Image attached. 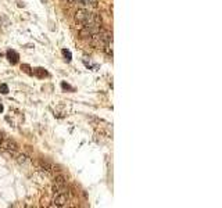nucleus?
<instances>
[{
  "mask_svg": "<svg viewBox=\"0 0 222 208\" xmlns=\"http://www.w3.org/2000/svg\"><path fill=\"white\" fill-rule=\"evenodd\" d=\"M0 147H2V150L8 151L10 154H15V151L18 150V145L11 139H3L0 143Z\"/></svg>",
  "mask_w": 222,
  "mask_h": 208,
  "instance_id": "f257e3e1",
  "label": "nucleus"
},
{
  "mask_svg": "<svg viewBox=\"0 0 222 208\" xmlns=\"http://www.w3.org/2000/svg\"><path fill=\"white\" fill-rule=\"evenodd\" d=\"M53 207H64L68 203V191L67 193H57L53 198Z\"/></svg>",
  "mask_w": 222,
  "mask_h": 208,
  "instance_id": "f03ea898",
  "label": "nucleus"
},
{
  "mask_svg": "<svg viewBox=\"0 0 222 208\" xmlns=\"http://www.w3.org/2000/svg\"><path fill=\"white\" fill-rule=\"evenodd\" d=\"M90 18V13L83 10V8H81V10H78L75 13V21L78 22V24H81L82 27L88 22V20Z\"/></svg>",
  "mask_w": 222,
  "mask_h": 208,
  "instance_id": "7ed1b4c3",
  "label": "nucleus"
},
{
  "mask_svg": "<svg viewBox=\"0 0 222 208\" xmlns=\"http://www.w3.org/2000/svg\"><path fill=\"white\" fill-rule=\"evenodd\" d=\"M6 56H7L8 61H10L11 64H17L18 63V58H20V54L15 52V50H13V49H8L7 53H6Z\"/></svg>",
  "mask_w": 222,
  "mask_h": 208,
  "instance_id": "20e7f679",
  "label": "nucleus"
},
{
  "mask_svg": "<svg viewBox=\"0 0 222 208\" xmlns=\"http://www.w3.org/2000/svg\"><path fill=\"white\" fill-rule=\"evenodd\" d=\"M32 75L38 76V78H44V76H49V74L44 71V68H35L32 71Z\"/></svg>",
  "mask_w": 222,
  "mask_h": 208,
  "instance_id": "39448f33",
  "label": "nucleus"
},
{
  "mask_svg": "<svg viewBox=\"0 0 222 208\" xmlns=\"http://www.w3.org/2000/svg\"><path fill=\"white\" fill-rule=\"evenodd\" d=\"M61 53H63V56H64V60H65L67 63H70L71 60H72V53H71L68 49H63V50H61Z\"/></svg>",
  "mask_w": 222,
  "mask_h": 208,
  "instance_id": "423d86ee",
  "label": "nucleus"
},
{
  "mask_svg": "<svg viewBox=\"0 0 222 208\" xmlns=\"http://www.w3.org/2000/svg\"><path fill=\"white\" fill-rule=\"evenodd\" d=\"M17 162L18 164H21V165H24V164H27V161H28V157L25 155V154H18L17 155Z\"/></svg>",
  "mask_w": 222,
  "mask_h": 208,
  "instance_id": "0eeeda50",
  "label": "nucleus"
},
{
  "mask_svg": "<svg viewBox=\"0 0 222 208\" xmlns=\"http://www.w3.org/2000/svg\"><path fill=\"white\" fill-rule=\"evenodd\" d=\"M61 88H63V90H68V92H74V90H75V89H74L71 85H68L67 82H61Z\"/></svg>",
  "mask_w": 222,
  "mask_h": 208,
  "instance_id": "6e6552de",
  "label": "nucleus"
},
{
  "mask_svg": "<svg viewBox=\"0 0 222 208\" xmlns=\"http://www.w3.org/2000/svg\"><path fill=\"white\" fill-rule=\"evenodd\" d=\"M83 64H85V67H88V68H92V69H97V68H99L97 64H92V63L86 61V60H83Z\"/></svg>",
  "mask_w": 222,
  "mask_h": 208,
  "instance_id": "1a4fd4ad",
  "label": "nucleus"
},
{
  "mask_svg": "<svg viewBox=\"0 0 222 208\" xmlns=\"http://www.w3.org/2000/svg\"><path fill=\"white\" fill-rule=\"evenodd\" d=\"M0 92H2L3 94H7L8 93V86L4 85V83H2V85H0Z\"/></svg>",
  "mask_w": 222,
  "mask_h": 208,
  "instance_id": "9d476101",
  "label": "nucleus"
},
{
  "mask_svg": "<svg viewBox=\"0 0 222 208\" xmlns=\"http://www.w3.org/2000/svg\"><path fill=\"white\" fill-rule=\"evenodd\" d=\"M22 69H24V71L27 72V74H32V72L29 71V67H28L27 64H24V65H22Z\"/></svg>",
  "mask_w": 222,
  "mask_h": 208,
  "instance_id": "9b49d317",
  "label": "nucleus"
},
{
  "mask_svg": "<svg viewBox=\"0 0 222 208\" xmlns=\"http://www.w3.org/2000/svg\"><path fill=\"white\" fill-rule=\"evenodd\" d=\"M79 2H81L82 4H89V2H90V0H79Z\"/></svg>",
  "mask_w": 222,
  "mask_h": 208,
  "instance_id": "f8f14e48",
  "label": "nucleus"
},
{
  "mask_svg": "<svg viewBox=\"0 0 222 208\" xmlns=\"http://www.w3.org/2000/svg\"><path fill=\"white\" fill-rule=\"evenodd\" d=\"M3 139H4V135H3V132H0V143H2Z\"/></svg>",
  "mask_w": 222,
  "mask_h": 208,
  "instance_id": "ddd939ff",
  "label": "nucleus"
},
{
  "mask_svg": "<svg viewBox=\"0 0 222 208\" xmlns=\"http://www.w3.org/2000/svg\"><path fill=\"white\" fill-rule=\"evenodd\" d=\"M3 111H4V107H3V105H2V104H0V114H2V113H3Z\"/></svg>",
  "mask_w": 222,
  "mask_h": 208,
  "instance_id": "4468645a",
  "label": "nucleus"
},
{
  "mask_svg": "<svg viewBox=\"0 0 222 208\" xmlns=\"http://www.w3.org/2000/svg\"><path fill=\"white\" fill-rule=\"evenodd\" d=\"M70 3H75V2H78V0H68Z\"/></svg>",
  "mask_w": 222,
  "mask_h": 208,
  "instance_id": "2eb2a0df",
  "label": "nucleus"
},
{
  "mask_svg": "<svg viewBox=\"0 0 222 208\" xmlns=\"http://www.w3.org/2000/svg\"><path fill=\"white\" fill-rule=\"evenodd\" d=\"M40 2H42V3H46V2H47V0H40Z\"/></svg>",
  "mask_w": 222,
  "mask_h": 208,
  "instance_id": "dca6fc26",
  "label": "nucleus"
},
{
  "mask_svg": "<svg viewBox=\"0 0 222 208\" xmlns=\"http://www.w3.org/2000/svg\"><path fill=\"white\" fill-rule=\"evenodd\" d=\"M0 56H2V53H0Z\"/></svg>",
  "mask_w": 222,
  "mask_h": 208,
  "instance_id": "f3484780",
  "label": "nucleus"
}]
</instances>
